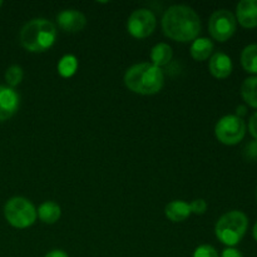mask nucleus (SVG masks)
Instances as JSON below:
<instances>
[{"label": "nucleus", "instance_id": "obj_1", "mask_svg": "<svg viewBox=\"0 0 257 257\" xmlns=\"http://www.w3.org/2000/svg\"><path fill=\"white\" fill-rule=\"evenodd\" d=\"M162 29L166 37L175 42H192L197 39L201 32V20L192 8L173 5L163 15Z\"/></svg>", "mask_w": 257, "mask_h": 257}, {"label": "nucleus", "instance_id": "obj_2", "mask_svg": "<svg viewBox=\"0 0 257 257\" xmlns=\"http://www.w3.org/2000/svg\"><path fill=\"white\" fill-rule=\"evenodd\" d=\"M125 87L133 93L152 95L160 92L165 84V75L161 68L152 63H140L131 67L124 74Z\"/></svg>", "mask_w": 257, "mask_h": 257}, {"label": "nucleus", "instance_id": "obj_3", "mask_svg": "<svg viewBox=\"0 0 257 257\" xmlns=\"http://www.w3.org/2000/svg\"><path fill=\"white\" fill-rule=\"evenodd\" d=\"M57 39V28L47 19H33L23 27L20 43L27 50L42 53L53 47Z\"/></svg>", "mask_w": 257, "mask_h": 257}, {"label": "nucleus", "instance_id": "obj_4", "mask_svg": "<svg viewBox=\"0 0 257 257\" xmlns=\"http://www.w3.org/2000/svg\"><path fill=\"white\" fill-rule=\"evenodd\" d=\"M248 227V218L241 211H230L221 216L215 227L216 237L228 247L237 245L245 236Z\"/></svg>", "mask_w": 257, "mask_h": 257}, {"label": "nucleus", "instance_id": "obj_5", "mask_svg": "<svg viewBox=\"0 0 257 257\" xmlns=\"http://www.w3.org/2000/svg\"><path fill=\"white\" fill-rule=\"evenodd\" d=\"M4 216L15 228L30 227L37 220V210L29 200L24 197H13L5 203Z\"/></svg>", "mask_w": 257, "mask_h": 257}, {"label": "nucleus", "instance_id": "obj_6", "mask_svg": "<svg viewBox=\"0 0 257 257\" xmlns=\"http://www.w3.org/2000/svg\"><path fill=\"white\" fill-rule=\"evenodd\" d=\"M216 138L226 146H235L243 140L246 124L242 118L228 114L221 118L215 127Z\"/></svg>", "mask_w": 257, "mask_h": 257}, {"label": "nucleus", "instance_id": "obj_7", "mask_svg": "<svg viewBox=\"0 0 257 257\" xmlns=\"http://www.w3.org/2000/svg\"><path fill=\"white\" fill-rule=\"evenodd\" d=\"M237 20L235 15L226 9L217 10L208 20V30L211 37L217 42H227L236 32Z\"/></svg>", "mask_w": 257, "mask_h": 257}, {"label": "nucleus", "instance_id": "obj_8", "mask_svg": "<svg viewBox=\"0 0 257 257\" xmlns=\"http://www.w3.org/2000/svg\"><path fill=\"white\" fill-rule=\"evenodd\" d=\"M157 20L155 14L148 9H138L131 14L127 23V29L132 37L137 39L147 38L155 32Z\"/></svg>", "mask_w": 257, "mask_h": 257}, {"label": "nucleus", "instance_id": "obj_9", "mask_svg": "<svg viewBox=\"0 0 257 257\" xmlns=\"http://www.w3.org/2000/svg\"><path fill=\"white\" fill-rule=\"evenodd\" d=\"M57 22L64 32L78 33L84 29V27L87 25V18L78 10L68 9L63 10L58 14Z\"/></svg>", "mask_w": 257, "mask_h": 257}, {"label": "nucleus", "instance_id": "obj_10", "mask_svg": "<svg viewBox=\"0 0 257 257\" xmlns=\"http://www.w3.org/2000/svg\"><path fill=\"white\" fill-rule=\"evenodd\" d=\"M19 94L13 88L0 85V122L9 119L19 108Z\"/></svg>", "mask_w": 257, "mask_h": 257}, {"label": "nucleus", "instance_id": "obj_11", "mask_svg": "<svg viewBox=\"0 0 257 257\" xmlns=\"http://www.w3.org/2000/svg\"><path fill=\"white\" fill-rule=\"evenodd\" d=\"M236 20L241 27L252 29L257 27V0H242L236 8Z\"/></svg>", "mask_w": 257, "mask_h": 257}, {"label": "nucleus", "instance_id": "obj_12", "mask_svg": "<svg viewBox=\"0 0 257 257\" xmlns=\"http://www.w3.org/2000/svg\"><path fill=\"white\" fill-rule=\"evenodd\" d=\"M208 69L215 78L225 79V78L230 77L232 73V60L225 53H215L210 59Z\"/></svg>", "mask_w": 257, "mask_h": 257}, {"label": "nucleus", "instance_id": "obj_13", "mask_svg": "<svg viewBox=\"0 0 257 257\" xmlns=\"http://www.w3.org/2000/svg\"><path fill=\"white\" fill-rule=\"evenodd\" d=\"M165 213L166 217L172 221V222H182L186 218L190 217L192 212H191L190 203L185 202V201L176 200L166 206Z\"/></svg>", "mask_w": 257, "mask_h": 257}, {"label": "nucleus", "instance_id": "obj_14", "mask_svg": "<svg viewBox=\"0 0 257 257\" xmlns=\"http://www.w3.org/2000/svg\"><path fill=\"white\" fill-rule=\"evenodd\" d=\"M213 52V43L207 38H197L191 45V55L197 62L208 59Z\"/></svg>", "mask_w": 257, "mask_h": 257}, {"label": "nucleus", "instance_id": "obj_15", "mask_svg": "<svg viewBox=\"0 0 257 257\" xmlns=\"http://www.w3.org/2000/svg\"><path fill=\"white\" fill-rule=\"evenodd\" d=\"M37 215L40 218V221L48 223V225H52L59 220L62 211H60V206L58 203L53 202V201H47L39 206Z\"/></svg>", "mask_w": 257, "mask_h": 257}, {"label": "nucleus", "instance_id": "obj_16", "mask_svg": "<svg viewBox=\"0 0 257 257\" xmlns=\"http://www.w3.org/2000/svg\"><path fill=\"white\" fill-rule=\"evenodd\" d=\"M172 48L168 44H166V43H160V44L155 45V47L152 48V52H151V60H152V64L158 68L167 65L168 63L172 60Z\"/></svg>", "mask_w": 257, "mask_h": 257}, {"label": "nucleus", "instance_id": "obj_17", "mask_svg": "<svg viewBox=\"0 0 257 257\" xmlns=\"http://www.w3.org/2000/svg\"><path fill=\"white\" fill-rule=\"evenodd\" d=\"M241 65L251 74H257V44H250L241 53Z\"/></svg>", "mask_w": 257, "mask_h": 257}, {"label": "nucleus", "instance_id": "obj_18", "mask_svg": "<svg viewBox=\"0 0 257 257\" xmlns=\"http://www.w3.org/2000/svg\"><path fill=\"white\" fill-rule=\"evenodd\" d=\"M241 95L250 107L257 108V77L245 79L241 85Z\"/></svg>", "mask_w": 257, "mask_h": 257}, {"label": "nucleus", "instance_id": "obj_19", "mask_svg": "<svg viewBox=\"0 0 257 257\" xmlns=\"http://www.w3.org/2000/svg\"><path fill=\"white\" fill-rule=\"evenodd\" d=\"M78 68V60L74 55H64L58 63V73L63 78H70L75 74Z\"/></svg>", "mask_w": 257, "mask_h": 257}, {"label": "nucleus", "instance_id": "obj_20", "mask_svg": "<svg viewBox=\"0 0 257 257\" xmlns=\"http://www.w3.org/2000/svg\"><path fill=\"white\" fill-rule=\"evenodd\" d=\"M23 75H24V73H23L22 67H19V65H12L5 72V80H7L8 85L10 88L17 87L23 80Z\"/></svg>", "mask_w": 257, "mask_h": 257}, {"label": "nucleus", "instance_id": "obj_21", "mask_svg": "<svg viewBox=\"0 0 257 257\" xmlns=\"http://www.w3.org/2000/svg\"><path fill=\"white\" fill-rule=\"evenodd\" d=\"M193 257H220L216 248L211 245H201L193 252Z\"/></svg>", "mask_w": 257, "mask_h": 257}, {"label": "nucleus", "instance_id": "obj_22", "mask_svg": "<svg viewBox=\"0 0 257 257\" xmlns=\"http://www.w3.org/2000/svg\"><path fill=\"white\" fill-rule=\"evenodd\" d=\"M190 207L191 212L195 213V215H203L207 210V203L202 198H198V200H195L193 202L190 203Z\"/></svg>", "mask_w": 257, "mask_h": 257}, {"label": "nucleus", "instance_id": "obj_23", "mask_svg": "<svg viewBox=\"0 0 257 257\" xmlns=\"http://www.w3.org/2000/svg\"><path fill=\"white\" fill-rule=\"evenodd\" d=\"M245 156L247 160H255L257 158V141H252L248 143L245 148Z\"/></svg>", "mask_w": 257, "mask_h": 257}, {"label": "nucleus", "instance_id": "obj_24", "mask_svg": "<svg viewBox=\"0 0 257 257\" xmlns=\"http://www.w3.org/2000/svg\"><path fill=\"white\" fill-rule=\"evenodd\" d=\"M248 131H250V135L257 141V112L251 115L250 122H248Z\"/></svg>", "mask_w": 257, "mask_h": 257}, {"label": "nucleus", "instance_id": "obj_25", "mask_svg": "<svg viewBox=\"0 0 257 257\" xmlns=\"http://www.w3.org/2000/svg\"><path fill=\"white\" fill-rule=\"evenodd\" d=\"M221 257H243L242 253L233 247H227L222 251Z\"/></svg>", "mask_w": 257, "mask_h": 257}, {"label": "nucleus", "instance_id": "obj_26", "mask_svg": "<svg viewBox=\"0 0 257 257\" xmlns=\"http://www.w3.org/2000/svg\"><path fill=\"white\" fill-rule=\"evenodd\" d=\"M44 257H69V256L62 250H53L50 251V252H48Z\"/></svg>", "mask_w": 257, "mask_h": 257}, {"label": "nucleus", "instance_id": "obj_27", "mask_svg": "<svg viewBox=\"0 0 257 257\" xmlns=\"http://www.w3.org/2000/svg\"><path fill=\"white\" fill-rule=\"evenodd\" d=\"M246 113H247V108L245 107V105H238L237 108H236V114L238 118H242L243 115H246Z\"/></svg>", "mask_w": 257, "mask_h": 257}, {"label": "nucleus", "instance_id": "obj_28", "mask_svg": "<svg viewBox=\"0 0 257 257\" xmlns=\"http://www.w3.org/2000/svg\"><path fill=\"white\" fill-rule=\"evenodd\" d=\"M252 236H253V238H255V240H256V242H257V222L255 223V226H253Z\"/></svg>", "mask_w": 257, "mask_h": 257}, {"label": "nucleus", "instance_id": "obj_29", "mask_svg": "<svg viewBox=\"0 0 257 257\" xmlns=\"http://www.w3.org/2000/svg\"><path fill=\"white\" fill-rule=\"evenodd\" d=\"M2 5H3V2H0V7H2Z\"/></svg>", "mask_w": 257, "mask_h": 257}, {"label": "nucleus", "instance_id": "obj_30", "mask_svg": "<svg viewBox=\"0 0 257 257\" xmlns=\"http://www.w3.org/2000/svg\"><path fill=\"white\" fill-rule=\"evenodd\" d=\"M256 196H257V192H256Z\"/></svg>", "mask_w": 257, "mask_h": 257}]
</instances>
